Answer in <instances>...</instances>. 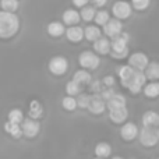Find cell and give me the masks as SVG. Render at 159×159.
Instances as JSON below:
<instances>
[{
    "label": "cell",
    "instance_id": "6da1fadb",
    "mask_svg": "<svg viewBox=\"0 0 159 159\" xmlns=\"http://www.w3.org/2000/svg\"><path fill=\"white\" fill-rule=\"evenodd\" d=\"M20 31V18L16 13L0 11V39H10Z\"/></svg>",
    "mask_w": 159,
    "mask_h": 159
},
{
    "label": "cell",
    "instance_id": "7a4b0ae2",
    "mask_svg": "<svg viewBox=\"0 0 159 159\" xmlns=\"http://www.w3.org/2000/svg\"><path fill=\"white\" fill-rule=\"evenodd\" d=\"M127 42H129V35L121 32L120 35L112 38L110 41V55L116 59H123L129 53V48H127Z\"/></svg>",
    "mask_w": 159,
    "mask_h": 159
},
{
    "label": "cell",
    "instance_id": "3957f363",
    "mask_svg": "<svg viewBox=\"0 0 159 159\" xmlns=\"http://www.w3.org/2000/svg\"><path fill=\"white\" fill-rule=\"evenodd\" d=\"M78 63L84 70H95L101 64V59L91 50H84L78 57Z\"/></svg>",
    "mask_w": 159,
    "mask_h": 159
},
{
    "label": "cell",
    "instance_id": "277c9868",
    "mask_svg": "<svg viewBox=\"0 0 159 159\" xmlns=\"http://www.w3.org/2000/svg\"><path fill=\"white\" fill-rule=\"evenodd\" d=\"M145 75H144L143 71H138V70H134V73H133V75L127 80L126 82L123 84V87L129 88L130 92L133 93H138L141 91V88L145 85Z\"/></svg>",
    "mask_w": 159,
    "mask_h": 159
},
{
    "label": "cell",
    "instance_id": "5b68a950",
    "mask_svg": "<svg viewBox=\"0 0 159 159\" xmlns=\"http://www.w3.org/2000/svg\"><path fill=\"white\" fill-rule=\"evenodd\" d=\"M159 141V131L157 127H144L140 131V143L144 147H154Z\"/></svg>",
    "mask_w": 159,
    "mask_h": 159
},
{
    "label": "cell",
    "instance_id": "8992f818",
    "mask_svg": "<svg viewBox=\"0 0 159 159\" xmlns=\"http://www.w3.org/2000/svg\"><path fill=\"white\" fill-rule=\"evenodd\" d=\"M112 13L115 16V18L120 20V21L121 20H127L133 13L131 3L126 2V0H117L112 6Z\"/></svg>",
    "mask_w": 159,
    "mask_h": 159
},
{
    "label": "cell",
    "instance_id": "52a82bcc",
    "mask_svg": "<svg viewBox=\"0 0 159 159\" xmlns=\"http://www.w3.org/2000/svg\"><path fill=\"white\" fill-rule=\"evenodd\" d=\"M49 71L55 75H63L66 74L67 69H69V61L63 56H55L50 59L49 61Z\"/></svg>",
    "mask_w": 159,
    "mask_h": 159
},
{
    "label": "cell",
    "instance_id": "ba28073f",
    "mask_svg": "<svg viewBox=\"0 0 159 159\" xmlns=\"http://www.w3.org/2000/svg\"><path fill=\"white\" fill-rule=\"evenodd\" d=\"M148 63V56L143 52H135L129 57V66L133 67L134 70H138V71H144Z\"/></svg>",
    "mask_w": 159,
    "mask_h": 159
},
{
    "label": "cell",
    "instance_id": "9c48e42d",
    "mask_svg": "<svg viewBox=\"0 0 159 159\" xmlns=\"http://www.w3.org/2000/svg\"><path fill=\"white\" fill-rule=\"evenodd\" d=\"M121 32H123V24L117 18H110L103 25V34L109 38H115V36L120 35Z\"/></svg>",
    "mask_w": 159,
    "mask_h": 159
},
{
    "label": "cell",
    "instance_id": "30bf717a",
    "mask_svg": "<svg viewBox=\"0 0 159 159\" xmlns=\"http://www.w3.org/2000/svg\"><path fill=\"white\" fill-rule=\"evenodd\" d=\"M21 131H22V134L25 135V137H28V138H32V137H35L36 134L39 133V123L35 120V119H25V120H22L21 121Z\"/></svg>",
    "mask_w": 159,
    "mask_h": 159
},
{
    "label": "cell",
    "instance_id": "8fae6325",
    "mask_svg": "<svg viewBox=\"0 0 159 159\" xmlns=\"http://www.w3.org/2000/svg\"><path fill=\"white\" fill-rule=\"evenodd\" d=\"M105 107H106V105H105L103 99L101 98V95H98V93L91 95L89 105H88V107H87L91 113H93V115H99V113H102L105 110Z\"/></svg>",
    "mask_w": 159,
    "mask_h": 159
},
{
    "label": "cell",
    "instance_id": "7c38bea8",
    "mask_svg": "<svg viewBox=\"0 0 159 159\" xmlns=\"http://www.w3.org/2000/svg\"><path fill=\"white\" fill-rule=\"evenodd\" d=\"M64 34H66L67 39H69L70 42H74V43L81 42L82 39H84V30H82L81 27H78V25L69 27L66 31H64Z\"/></svg>",
    "mask_w": 159,
    "mask_h": 159
},
{
    "label": "cell",
    "instance_id": "4fadbf2b",
    "mask_svg": "<svg viewBox=\"0 0 159 159\" xmlns=\"http://www.w3.org/2000/svg\"><path fill=\"white\" fill-rule=\"evenodd\" d=\"M137 134H138V129H137V126H135L134 123H126L120 130L121 138L126 140V141L134 140V138L137 137Z\"/></svg>",
    "mask_w": 159,
    "mask_h": 159
},
{
    "label": "cell",
    "instance_id": "5bb4252c",
    "mask_svg": "<svg viewBox=\"0 0 159 159\" xmlns=\"http://www.w3.org/2000/svg\"><path fill=\"white\" fill-rule=\"evenodd\" d=\"M127 116H129V110H127L126 106L109 110V117L113 123H123V121L127 119Z\"/></svg>",
    "mask_w": 159,
    "mask_h": 159
},
{
    "label": "cell",
    "instance_id": "9a60e30c",
    "mask_svg": "<svg viewBox=\"0 0 159 159\" xmlns=\"http://www.w3.org/2000/svg\"><path fill=\"white\" fill-rule=\"evenodd\" d=\"M93 49L99 55H109L110 52V41L107 38H98L93 41Z\"/></svg>",
    "mask_w": 159,
    "mask_h": 159
},
{
    "label": "cell",
    "instance_id": "2e32d148",
    "mask_svg": "<svg viewBox=\"0 0 159 159\" xmlns=\"http://www.w3.org/2000/svg\"><path fill=\"white\" fill-rule=\"evenodd\" d=\"M81 21L80 18V13L77 10H73V8H69L63 13V22L69 27H73V25H78V22Z\"/></svg>",
    "mask_w": 159,
    "mask_h": 159
},
{
    "label": "cell",
    "instance_id": "e0dca14e",
    "mask_svg": "<svg viewBox=\"0 0 159 159\" xmlns=\"http://www.w3.org/2000/svg\"><path fill=\"white\" fill-rule=\"evenodd\" d=\"M46 30H48V34H49L50 36H53V38H59V36L64 35V31H66V28H64L63 22L52 21V22H49V25H48Z\"/></svg>",
    "mask_w": 159,
    "mask_h": 159
},
{
    "label": "cell",
    "instance_id": "ac0fdd59",
    "mask_svg": "<svg viewBox=\"0 0 159 159\" xmlns=\"http://www.w3.org/2000/svg\"><path fill=\"white\" fill-rule=\"evenodd\" d=\"M101 36H102V31L99 30L98 25H88L84 30V38L89 42L96 41V39L101 38Z\"/></svg>",
    "mask_w": 159,
    "mask_h": 159
},
{
    "label": "cell",
    "instance_id": "d6986e66",
    "mask_svg": "<svg viewBox=\"0 0 159 159\" xmlns=\"http://www.w3.org/2000/svg\"><path fill=\"white\" fill-rule=\"evenodd\" d=\"M159 123V116L154 110H148L143 116V124L144 127H157Z\"/></svg>",
    "mask_w": 159,
    "mask_h": 159
},
{
    "label": "cell",
    "instance_id": "ffe728a7",
    "mask_svg": "<svg viewBox=\"0 0 159 159\" xmlns=\"http://www.w3.org/2000/svg\"><path fill=\"white\" fill-rule=\"evenodd\" d=\"M107 106L109 110H113V109H117V107H123L126 106V98L123 95H119V93H115L110 99H107V102L105 103Z\"/></svg>",
    "mask_w": 159,
    "mask_h": 159
},
{
    "label": "cell",
    "instance_id": "44dd1931",
    "mask_svg": "<svg viewBox=\"0 0 159 159\" xmlns=\"http://www.w3.org/2000/svg\"><path fill=\"white\" fill-rule=\"evenodd\" d=\"M144 75L148 80H157L159 77V64L157 61H151L147 64V67L144 69Z\"/></svg>",
    "mask_w": 159,
    "mask_h": 159
},
{
    "label": "cell",
    "instance_id": "7402d4cb",
    "mask_svg": "<svg viewBox=\"0 0 159 159\" xmlns=\"http://www.w3.org/2000/svg\"><path fill=\"white\" fill-rule=\"evenodd\" d=\"M4 130H6V133H8L13 138H20L22 135L21 126L17 123H13V121H7V123L4 124Z\"/></svg>",
    "mask_w": 159,
    "mask_h": 159
},
{
    "label": "cell",
    "instance_id": "603a6c76",
    "mask_svg": "<svg viewBox=\"0 0 159 159\" xmlns=\"http://www.w3.org/2000/svg\"><path fill=\"white\" fill-rule=\"evenodd\" d=\"M112 154V148L107 143H99L95 147V155L98 158H107Z\"/></svg>",
    "mask_w": 159,
    "mask_h": 159
},
{
    "label": "cell",
    "instance_id": "cb8c5ba5",
    "mask_svg": "<svg viewBox=\"0 0 159 159\" xmlns=\"http://www.w3.org/2000/svg\"><path fill=\"white\" fill-rule=\"evenodd\" d=\"M0 7L3 11H8V13H16L20 7L18 0H0Z\"/></svg>",
    "mask_w": 159,
    "mask_h": 159
},
{
    "label": "cell",
    "instance_id": "d4e9b609",
    "mask_svg": "<svg viewBox=\"0 0 159 159\" xmlns=\"http://www.w3.org/2000/svg\"><path fill=\"white\" fill-rule=\"evenodd\" d=\"M95 13H96L95 7H92V6H84V7H81L80 18L84 20L85 22H89V21H92V20H93Z\"/></svg>",
    "mask_w": 159,
    "mask_h": 159
},
{
    "label": "cell",
    "instance_id": "484cf974",
    "mask_svg": "<svg viewBox=\"0 0 159 159\" xmlns=\"http://www.w3.org/2000/svg\"><path fill=\"white\" fill-rule=\"evenodd\" d=\"M109 20H110V16L106 10H99V11H96L95 16H93V21H95V24L98 25V27H103Z\"/></svg>",
    "mask_w": 159,
    "mask_h": 159
},
{
    "label": "cell",
    "instance_id": "4316f807",
    "mask_svg": "<svg viewBox=\"0 0 159 159\" xmlns=\"http://www.w3.org/2000/svg\"><path fill=\"white\" fill-rule=\"evenodd\" d=\"M73 80H74L77 84H89L92 77H91V74L87 70H78V71H75Z\"/></svg>",
    "mask_w": 159,
    "mask_h": 159
},
{
    "label": "cell",
    "instance_id": "83f0119b",
    "mask_svg": "<svg viewBox=\"0 0 159 159\" xmlns=\"http://www.w3.org/2000/svg\"><path fill=\"white\" fill-rule=\"evenodd\" d=\"M144 93L148 98H157L159 93V84L158 82H151L148 85H144Z\"/></svg>",
    "mask_w": 159,
    "mask_h": 159
},
{
    "label": "cell",
    "instance_id": "f1b7e54d",
    "mask_svg": "<svg viewBox=\"0 0 159 159\" xmlns=\"http://www.w3.org/2000/svg\"><path fill=\"white\" fill-rule=\"evenodd\" d=\"M133 73H134V69H133V67H130V66H121L120 69H119V77H120V80H121V84H124L127 80L131 77Z\"/></svg>",
    "mask_w": 159,
    "mask_h": 159
},
{
    "label": "cell",
    "instance_id": "f546056e",
    "mask_svg": "<svg viewBox=\"0 0 159 159\" xmlns=\"http://www.w3.org/2000/svg\"><path fill=\"white\" fill-rule=\"evenodd\" d=\"M22 120H24V113L20 109H11L10 112H8V121L20 124Z\"/></svg>",
    "mask_w": 159,
    "mask_h": 159
},
{
    "label": "cell",
    "instance_id": "4dcf8cb0",
    "mask_svg": "<svg viewBox=\"0 0 159 159\" xmlns=\"http://www.w3.org/2000/svg\"><path fill=\"white\" fill-rule=\"evenodd\" d=\"M42 115V106L38 101H32L30 105V116L31 119H36Z\"/></svg>",
    "mask_w": 159,
    "mask_h": 159
},
{
    "label": "cell",
    "instance_id": "1f68e13d",
    "mask_svg": "<svg viewBox=\"0 0 159 159\" xmlns=\"http://www.w3.org/2000/svg\"><path fill=\"white\" fill-rule=\"evenodd\" d=\"M80 91H81V87H80V84L73 80V81H69L66 85V92L69 93V96H74V95H78Z\"/></svg>",
    "mask_w": 159,
    "mask_h": 159
},
{
    "label": "cell",
    "instance_id": "d6a6232c",
    "mask_svg": "<svg viewBox=\"0 0 159 159\" xmlns=\"http://www.w3.org/2000/svg\"><path fill=\"white\" fill-rule=\"evenodd\" d=\"M61 105H63V107L66 110H74L75 107H77V101H75L73 96H66V98H63V101H61Z\"/></svg>",
    "mask_w": 159,
    "mask_h": 159
},
{
    "label": "cell",
    "instance_id": "836d02e7",
    "mask_svg": "<svg viewBox=\"0 0 159 159\" xmlns=\"http://www.w3.org/2000/svg\"><path fill=\"white\" fill-rule=\"evenodd\" d=\"M151 0H137L135 3H131L133 10H138V11H144L149 7Z\"/></svg>",
    "mask_w": 159,
    "mask_h": 159
},
{
    "label": "cell",
    "instance_id": "e575fe53",
    "mask_svg": "<svg viewBox=\"0 0 159 159\" xmlns=\"http://www.w3.org/2000/svg\"><path fill=\"white\" fill-rule=\"evenodd\" d=\"M89 99H91V95H84V93H80L78 99H75V101H77V106L81 107V109H87L88 105H89Z\"/></svg>",
    "mask_w": 159,
    "mask_h": 159
},
{
    "label": "cell",
    "instance_id": "d590c367",
    "mask_svg": "<svg viewBox=\"0 0 159 159\" xmlns=\"http://www.w3.org/2000/svg\"><path fill=\"white\" fill-rule=\"evenodd\" d=\"M113 95H115V91H113L112 88H109V89H105V91H102V92H101V98L103 99V101H105V99H106V101H107V99H110Z\"/></svg>",
    "mask_w": 159,
    "mask_h": 159
},
{
    "label": "cell",
    "instance_id": "8d00e7d4",
    "mask_svg": "<svg viewBox=\"0 0 159 159\" xmlns=\"http://www.w3.org/2000/svg\"><path fill=\"white\" fill-rule=\"evenodd\" d=\"M88 3H89V0H73V4H74L75 7H78V8H81V7H84V6H87Z\"/></svg>",
    "mask_w": 159,
    "mask_h": 159
},
{
    "label": "cell",
    "instance_id": "74e56055",
    "mask_svg": "<svg viewBox=\"0 0 159 159\" xmlns=\"http://www.w3.org/2000/svg\"><path fill=\"white\" fill-rule=\"evenodd\" d=\"M103 84L107 85V87H112V85L115 84V77H112V75H106V77L103 78Z\"/></svg>",
    "mask_w": 159,
    "mask_h": 159
},
{
    "label": "cell",
    "instance_id": "f35d334b",
    "mask_svg": "<svg viewBox=\"0 0 159 159\" xmlns=\"http://www.w3.org/2000/svg\"><path fill=\"white\" fill-rule=\"evenodd\" d=\"M89 2L92 3L95 7H103V6L107 3V0H89Z\"/></svg>",
    "mask_w": 159,
    "mask_h": 159
},
{
    "label": "cell",
    "instance_id": "ab89813d",
    "mask_svg": "<svg viewBox=\"0 0 159 159\" xmlns=\"http://www.w3.org/2000/svg\"><path fill=\"white\" fill-rule=\"evenodd\" d=\"M99 85H101V82H99V81H95V82H93V85H92L91 88H92V91L98 92V91H99Z\"/></svg>",
    "mask_w": 159,
    "mask_h": 159
},
{
    "label": "cell",
    "instance_id": "60d3db41",
    "mask_svg": "<svg viewBox=\"0 0 159 159\" xmlns=\"http://www.w3.org/2000/svg\"><path fill=\"white\" fill-rule=\"evenodd\" d=\"M113 159H123V158H121V157H115Z\"/></svg>",
    "mask_w": 159,
    "mask_h": 159
},
{
    "label": "cell",
    "instance_id": "b9f144b4",
    "mask_svg": "<svg viewBox=\"0 0 159 159\" xmlns=\"http://www.w3.org/2000/svg\"><path fill=\"white\" fill-rule=\"evenodd\" d=\"M95 159H106V158H95Z\"/></svg>",
    "mask_w": 159,
    "mask_h": 159
}]
</instances>
